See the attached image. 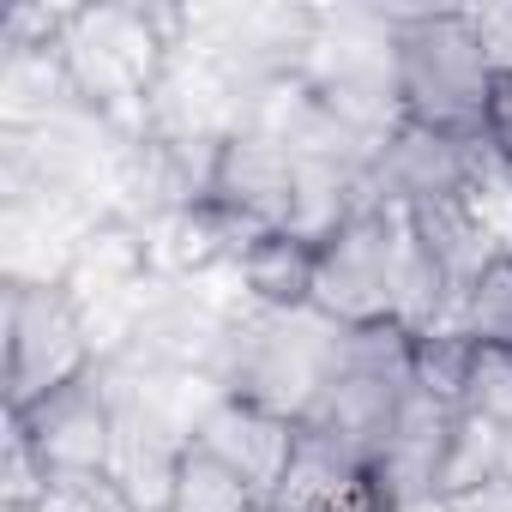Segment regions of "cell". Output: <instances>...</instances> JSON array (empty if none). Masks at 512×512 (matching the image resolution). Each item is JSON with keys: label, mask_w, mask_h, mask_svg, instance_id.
<instances>
[{"label": "cell", "mask_w": 512, "mask_h": 512, "mask_svg": "<svg viewBox=\"0 0 512 512\" xmlns=\"http://www.w3.org/2000/svg\"><path fill=\"white\" fill-rule=\"evenodd\" d=\"M404 512H458L452 500H416V506H404Z\"/></svg>", "instance_id": "cell-25"}, {"label": "cell", "mask_w": 512, "mask_h": 512, "mask_svg": "<svg viewBox=\"0 0 512 512\" xmlns=\"http://www.w3.org/2000/svg\"><path fill=\"white\" fill-rule=\"evenodd\" d=\"M253 512H284V506H278V500H260V506H253Z\"/></svg>", "instance_id": "cell-27"}, {"label": "cell", "mask_w": 512, "mask_h": 512, "mask_svg": "<svg viewBox=\"0 0 512 512\" xmlns=\"http://www.w3.org/2000/svg\"><path fill=\"white\" fill-rule=\"evenodd\" d=\"M13 428H25V440L37 446L43 470H49V488L55 482H97L115 470V434H121V410H115V392L97 374H85L79 386L43 398L37 410L25 416H7Z\"/></svg>", "instance_id": "cell-6"}, {"label": "cell", "mask_w": 512, "mask_h": 512, "mask_svg": "<svg viewBox=\"0 0 512 512\" xmlns=\"http://www.w3.org/2000/svg\"><path fill=\"white\" fill-rule=\"evenodd\" d=\"M470 368H476V338H464L458 326L416 332V350H410V386H416V392H428V398L446 404V410H464Z\"/></svg>", "instance_id": "cell-17"}, {"label": "cell", "mask_w": 512, "mask_h": 512, "mask_svg": "<svg viewBox=\"0 0 512 512\" xmlns=\"http://www.w3.org/2000/svg\"><path fill=\"white\" fill-rule=\"evenodd\" d=\"M79 7H43V0H25L0 19V55L7 49H61L67 25H73Z\"/></svg>", "instance_id": "cell-21"}, {"label": "cell", "mask_w": 512, "mask_h": 512, "mask_svg": "<svg viewBox=\"0 0 512 512\" xmlns=\"http://www.w3.org/2000/svg\"><path fill=\"white\" fill-rule=\"evenodd\" d=\"M344 338L350 326L326 320L320 308H253L241 302L223 326V344L211 356V380L235 398H253L290 422H308V410L320 404V392L332 386L338 362H344Z\"/></svg>", "instance_id": "cell-2"}, {"label": "cell", "mask_w": 512, "mask_h": 512, "mask_svg": "<svg viewBox=\"0 0 512 512\" xmlns=\"http://www.w3.org/2000/svg\"><path fill=\"white\" fill-rule=\"evenodd\" d=\"M452 422H458V410H446V404H434L428 392L410 386V398L398 410V428H392L386 452L374 458V482H380L392 512H404L416 500H440V464H446Z\"/></svg>", "instance_id": "cell-10"}, {"label": "cell", "mask_w": 512, "mask_h": 512, "mask_svg": "<svg viewBox=\"0 0 512 512\" xmlns=\"http://www.w3.org/2000/svg\"><path fill=\"white\" fill-rule=\"evenodd\" d=\"M410 211V229H416V241H422V253L446 272V284L464 296L470 284H476V272L494 260V235L482 229V217L470 211V199L458 193V199H428V205H404Z\"/></svg>", "instance_id": "cell-13"}, {"label": "cell", "mask_w": 512, "mask_h": 512, "mask_svg": "<svg viewBox=\"0 0 512 512\" xmlns=\"http://www.w3.org/2000/svg\"><path fill=\"white\" fill-rule=\"evenodd\" d=\"M500 476H506V428L458 410L452 440H446V464H440V500H464Z\"/></svg>", "instance_id": "cell-15"}, {"label": "cell", "mask_w": 512, "mask_h": 512, "mask_svg": "<svg viewBox=\"0 0 512 512\" xmlns=\"http://www.w3.org/2000/svg\"><path fill=\"white\" fill-rule=\"evenodd\" d=\"M260 494L247 488L241 470H229L217 452H205L199 440L181 452V470H175V494H169V512H253Z\"/></svg>", "instance_id": "cell-16"}, {"label": "cell", "mask_w": 512, "mask_h": 512, "mask_svg": "<svg viewBox=\"0 0 512 512\" xmlns=\"http://www.w3.org/2000/svg\"><path fill=\"white\" fill-rule=\"evenodd\" d=\"M0 332H7V416H25L43 398L97 374L85 308L67 296V284H7Z\"/></svg>", "instance_id": "cell-4"}, {"label": "cell", "mask_w": 512, "mask_h": 512, "mask_svg": "<svg viewBox=\"0 0 512 512\" xmlns=\"http://www.w3.org/2000/svg\"><path fill=\"white\" fill-rule=\"evenodd\" d=\"M488 157V139H452L428 127H398L386 151L374 157V187L398 205H428V199H458L470 193L476 169Z\"/></svg>", "instance_id": "cell-9"}, {"label": "cell", "mask_w": 512, "mask_h": 512, "mask_svg": "<svg viewBox=\"0 0 512 512\" xmlns=\"http://www.w3.org/2000/svg\"><path fill=\"white\" fill-rule=\"evenodd\" d=\"M506 482H512V428H506Z\"/></svg>", "instance_id": "cell-26"}, {"label": "cell", "mask_w": 512, "mask_h": 512, "mask_svg": "<svg viewBox=\"0 0 512 512\" xmlns=\"http://www.w3.org/2000/svg\"><path fill=\"white\" fill-rule=\"evenodd\" d=\"M49 494V470L37 458V446L25 440V428L7 422V452H0V506H43Z\"/></svg>", "instance_id": "cell-20"}, {"label": "cell", "mask_w": 512, "mask_h": 512, "mask_svg": "<svg viewBox=\"0 0 512 512\" xmlns=\"http://www.w3.org/2000/svg\"><path fill=\"white\" fill-rule=\"evenodd\" d=\"M241 290L253 308H314V272H320V247H308L302 235L290 229H272L266 241H253L241 253Z\"/></svg>", "instance_id": "cell-14"}, {"label": "cell", "mask_w": 512, "mask_h": 512, "mask_svg": "<svg viewBox=\"0 0 512 512\" xmlns=\"http://www.w3.org/2000/svg\"><path fill=\"white\" fill-rule=\"evenodd\" d=\"M193 440H199L205 452H217L229 470H241L247 488L260 494V500H272V494L284 488L296 452H302V422H290V416H278V410H266V404H253V398L223 392V398L205 410V422H199Z\"/></svg>", "instance_id": "cell-7"}, {"label": "cell", "mask_w": 512, "mask_h": 512, "mask_svg": "<svg viewBox=\"0 0 512 512\" xmlns=\"http://www.w3.org/2000/svg\"><path fill=\"white\" fill-rule=\"evenodd\" d=\"M470 13V37L494 73V85L512 79V0H494V7H464Z\"/></svg>", "instance_id": "cell-22"}, {"label": "cell", "mask_w": 512, "mask_h": 512, "mask_svg": "<svg viewBox=\"0 0 512 512\" xmlns=\"http://www.w3.org/2000/svg\"><path fill=\"white\" fill-rule=\"evenodd\" d=\"M61 284H67V296H73L79 308L151 284V241H145V223L103 211V217L85 229V241L73 247V266H67Z\"/></svg>", "instance_id": "cell-11"}, {"label": "cell", "mask_w": 512, "mask_h": 512, "mask_svg": "<svg viewBox=\"0 0 512 512\" xmlns=\"http://www.w3.org/2000/svg\"><path fill=\"white\" fill-rule=\"evenodd\" d=\"M187 43V7H79L67 37H61V67L73 79V97L139 139L151 91L163 85L175 49Z\"/></svg>", "instance_id": "cell-1"}, {"label": "cell", "mask_w": 512, "mask_h": 512, "mask_svg": "<svg viewBox=\"0 0 512 512\" xmlns=\"http://www.w3.org/2000/svg\"><path fill=\"white\" fill-rule=\"evenodd\" d=\"M464 410L512 428V350L476 344V368H470V386H464Z\"/></svg>", "instance_id": "cell-19"}, {"label": "cell", "mask_w": 512, "mask_h": 512, "mask_svg": "<svg viewBox=\"0 0 512 512\" xmlns=\"http://www.w3.org/2000/svg\"><path fill=\"white\" fill-rule=\"evenodd\" d=\"M0 512H37V506H0Z\"/></svg>", "instance_id": "cell-28"}, {"label": "cell", "mask_w": 512, "mask_h": 512, "mask_svg": "<svg viewBox=\"0 0 512 512\" xmlns=\"http://www.w3.org/2000/svg\"><path fill=\"white\" fill-rule=\"evenodd\" d=\"M398 260H404V205L374 193L326 247L314 272V308L338 326L398 320Z\"/></svg>", "instance_id": "cell-5"}, {"label": "cell", "mask_w": 512, "mask_h": 512, "mask_svg": "<svg viewBox=\"0 0 512 512\" xmlns=\"http://www.w3.org/2000/svg\"><path fill=\"white\" fill-rule=\"evenodd\" d=\"M37 512H139V506L121 494L115 476H97V482H55Z\"/></svg>", "instance_id": "cell-23"}, {"label": "cell", "mask_w": 512, "mask_h": 512, "mask_svg": "<svg viewBox=\"0 0 512 512\" xmlns=\"http://www.w3.org/2000/svg\"><path fill=\"white\" fill-rule=\"evenodd\" d=\"M398 103L410 127L452 133V139H482L488 133V103H494V73L470 37L464 7H416L398 13Z\"/></svg>", "instance_id": "cell-3"}, {"label": "cell", "mask_w": 512, "mask_h": 512, "mask_svg": "<svg viewBox=\"0 0 512 512\" xmlns=\"http://www.w3.org/2000/svg\"><path fill=\"white\" fill-rule=\"evenodd\" d=\"M458 332L476 338V344L512 350V253H494V260L476 272V284L458 302Z\"/></svg>", "instance_id": "cell-18"}, {"label": "cell", "mask_w": 512, "mask_h": 512, "mask_svg": "<svg viewBox=\"0 0 512 512\" xmlns=\"http://www.w3.org/2000/svg\"><path fill=\"white\" fill-rule=\"evenodd\" d=\"M482 139H488V151L512 169V79H506V85H494V103H488V133H482Z\"/></svg>", "instance_id": "cell-24"}, {"label": "cell", "mask_w": 512, "mask_h": 512, "mask_svg": "<svg viewBox=\"0 0 512 512\" xmlns=\"http://www.w3.org/2000/svg\"><path fill=\"white\" fill-rule=\"evenodd\" d=\"M284 512H392L374 470L314 434H302V452L284 476V488L272 494Z\"/></svg>", "instance_id": "cell-12"}, {"label": "cell", "mask_w": 512, "mask_h": 512, "mask_svg": "<svg viewBox=\"0 0 512 512\" xmlns=\"http://www.w3.org/2000/svg\"><path fill=\"white\" fill-rule=\"evenodd\" d=\"M211 205H223L229 217L253 223V229H290V205H296V151L266 139V133H229L217 169H211V187H205Z\"/></svg>", "instance_id": "cell-8"}]
</instances>
